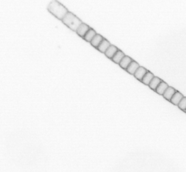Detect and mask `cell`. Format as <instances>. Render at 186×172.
Masks as SVG:
<instances>
[{
  "instance_id": "obj_1",
  "label": "cell",
  "mask_w": 186,
  "mask_h": 172,
  "mask_svg": "<svg viewBox=\"0 0 186 172\" xmlns=\"http://www.w3.org/2000/svg\"><path fill=\"white\" fill-rule=\"evenodd\" d=\"M7 159L20 172H47L50 158L40 144L25 132L11 135L6 145Z\"/></svg>"
},
{
  "instance_id": "obj_2",
  "label": "cell",
  "mask_w": 186,
  "mask_h": 172,
  "mask_svg": "<svg viewBox=\"0 0 186 172\" xmlns=\"http://www.w3.org/2000/svg\"><path fill=\"white\" fill-rule=\"evenodd\" d=\"M48 11L59 20L62 21L69 11L58 0H52L48 5Z\"/></svg>"
},
{
  "instance_id": "obj_3",
  "label": "cell",
  "mask_w": 186,
  "mask_h": 172,
  "mask_svg": "<svg viewBox=\"0 0 186 172\" xmlns=\"http://www.w3.org/2000/svg\"><path fill=\"white\" fill-rule=\"evenodd\" d=\"M62 22L70 30L76 32L79 26L83 22L75 15L71 12H68L62 20Z\"/></svg>"
},
{
  "instance_id": "obj_4",
  "label": "cell",
  "mask_w": 186,
  "mask_h": 172,
  "mask_svg": "<svg viewBox=\"0 0 186 172\" xmlns=\"http://www.w3.org/2000/svg\"><path fill=\"white\" fill-rule=\"evenodd\" d=\"M90 28V27L87 24L82 23L78 27L76 32L80 37L83 38Z\"/></svg>"
},
{
  "instance_id": "obj_5",
  "label": "cell",
  "mask_w": 186,
  "mask_h": 172,
  "mask_svg": "<svg viewBox=\"0 0 186 172\" xmlns=\"http://www.w3.org/2000/svg\"><path fill=\"white\" fill-rule=\"evenodd\" d=\"M148 71L145 68L139 67L134 74V76L139 81H142L143 78L144 77Z\"/></svg>"
},
{
  "instance_id": "obj_6",
  "label": "cell",
  "mask_w": 186,
  "mask_h": 172,
  "mask_svg": "<svg viewBox=\"0 0 186 172\" xmlns=\"http://www.w3.org/2000/svg\"><path fill=\"white\" fill-rule=\"evenodd\" d=\"M111 45L110 43L105 38L102 41V42L99 45L98 47L96 48V49L100 51V52L105 54V52L107 50V49L109 47V46Z\"/></svg>"
},
{
  "instance_id": "obj_7",
  "label": "cell",
  "mask_w": 186,
  "mask_h": 172,
  "mask_svg": "<svg viewBox=\"0 0 186 172\" xmlns=\"http://www.w3.org/2000/svg\"><path fill=\"white\" fill-rule=\"evenodd\" d=\"M118 50V48L115 47V46L111 44L105 52V56L107 57L112 60V58L113 57V56L115 55V54L117 52V51Z\"/></svg>"
},
{
  "instance_id": "obj_8",
  "label": "cell",
  "mask_w": 186,
  "mask_h": 172,
  "mask_svg": "<svg viewBox=\"0 0 186 172\" xmlns=\"http://www.w3.org/2000/svg\"><path fill=\"white\" fill-rule=\"evenodd\" d=\"M177 91L174 88H173L172 87H168L167 89H166V91L164 92V94L163 95V96L164 98L166 99L167 101H170L171 98H172L173 96L174 95V93Z\"/></svg>"
},
{
  "instance_id": "obj_9",
  "label": "cell",
  "mask_w": 186,
  "mask_h": 172,
  "mask_svg": "<svg viewBox=\"0 0 186 172\" xmlns=\"http://www.w3.org/2000/svg\"><path fill=\"white\" fill-rule=\"evenodd\" d=\"M140 66H139L138 63L137 62L133 60L132 62L130 63V64L129 65L128 67L126 69V71H127L129 73L132 74V75H134L135 72L138 70V68Z\"/></svg>"
},
{
  "instance_id": "obj_10",
  "label": "cell",
  "mask_w": 186,
  "mask_h": 172,
  "mask_svg": "<svg viewBox=\"0 0 186 172\" xmlns=\"http://www.w3.org/2000/svg\"><path fill=\"white\" fill-rule=\"evenodd\" d=\"M183 98V96L179 92L176 91L174 95L173 96L172 98H171L170 102L176 105H178L181 99Z\"/></svg>"
},
{
  "instance_id": "obj_11",
  "label": "cell",
  "mask_w": 186,
  "mask_h": 172,
  "mask_svg": "<svg viewBox=\"0 0 186 172\" xmlns=\"http://www.w3.org/2000/svg\"><path fill=\"white\" fill-rule=\"evenodd\" d=\"M104 40L103 37L101 36L99 34H96L95 36V37L93 38V39L91 41V42H90L91 44V45L94 47L96 48L98 47L99 45L102 42V41Z\"/></svg>"
},
{
  "instance_id": "obj_12",
  "label": "cell",
  "mask_w": 186,
  "mask_h": 172,
  "mask_svg": "<svg viewBox=\"0 0 186 172\" xmlns=\"http://www.w3.org/2000/svg\"><path fill=\"white\" fill-rule=\"evenodd\" d=\"M133 60L130 57H129V56H125L122 59V61H120V62L119 63V66L123 68L126 70V69L128 67L129 65L130 64V63L132 62Z\"/></svg>"
},
{
  "instance_id": "obj_13",
  "label": "cell",
  "mask_w": 186,
  "mask_h": 172,
  "mask_svg": "<svg viewBox=\"0 0 186 172\" xmlns=\"http://www.w3.org/2000/svg\"><path fill=\"white\" fill-rule=\"evenodd\" d=\"M168 85L167 83H166L165 82L162 81L159 86L157 87V88H156L155 91L160 95H163L164 94V92L166 91V89L168 87Z\"/></svg>"
},
{
  "instance_id": "obj_14",
  "label": "cell",
  "mask_w": 186,
  "mask_h": 172,
  "mask_svg": "<svg viewBox=\"0 0 186 172\" xmlns=\"http://www.w3.org/2000/svg\"><path fill=\"white\" fill-rule=\"evenodd\" d=\"M125 56L124 54L122 51L119 50L118 51H117V52L115 54V55L113 56V57L112 58V60L115 63L119 64L120 61H122V59Z\"/></svg>"
},
{
  "instance_id": "obj_15",
  "label": "cell",
  "mask_w": 186,
  "mask_h": 172,
  "mask_svg": "<svg viewBox=\"0 0 186 172\" xmlns=\"http://www.w3.org/2000/svg\"><path fill=\"white\" fill-rule=\"evenodd\" d=\"M96 32H95L94 30H93V28H90L89 29V30L88 31L87 33L85 35L84 37H83V38L85 40L89 42H90L93 39V38L95 37V35L96 34Z\"/></svg>"
},
{
  "instance_id": "obj_16",
  "label": "cell",
  "mask_w": 186,
  "mask_h": 172,
  "mask_svg": "<svg viewBox=\"0 0 186 172\" xmlns=\"http://www.w3.org/2000/svg\"><path fill=\"white\" fill-rule=\"evenodd\" d=\"M162 81V80H161L157 77H154L152 79V80L149 83V87L150 88H151L153 90L156 91V88H157V87L159 86L160 83Z\"/></svg>"
},
{
  "instance_id": "obj_17",
  "label": "cell",
  "mask_w": 186,
  "mask_h": 172,
  "mask_svg": "<svg viewBox=\"0 0 186 172\" xmlns=\"http://www.w3.org/2000/svg\"><path fill=\"white\" fill-rule=\"evenodd\" d=\"M154 77V76L152 73L148 71L147 73L145 74V76H144V77L143 78L141 82L146 85H149L150 82H151Z\"/></svg>"
},
{
  "instance_id": "obj_18",
  "label": "cell",
  "mask_w": 186,
  "mask_h": 172,
  "mask_svg": "<svg viewBox=\"0 0 186 172\" xmlns=\"http://www.w3.org/2000/svg\"><path fill=\"white\" fill-rule=\"evenodd\" d=\"M178 106L180 109L185 112L186 110V97H183L178 105Z\"/></svg>"
},
{
  "instance_id": "obj_19",
  "label": "cell",
  "mask_w": 186,
  "mask_h": 172,
  "mask_svg": "<svg viewBox=\"0 0 186 172\" xmlns=\"http://www.w3.org/2000/svg\"><path fill=\"white\" fill-rule=\"evenodd\" d=\"M185 112H186V111H185Z\"/></svg>"
}]
</instances>
